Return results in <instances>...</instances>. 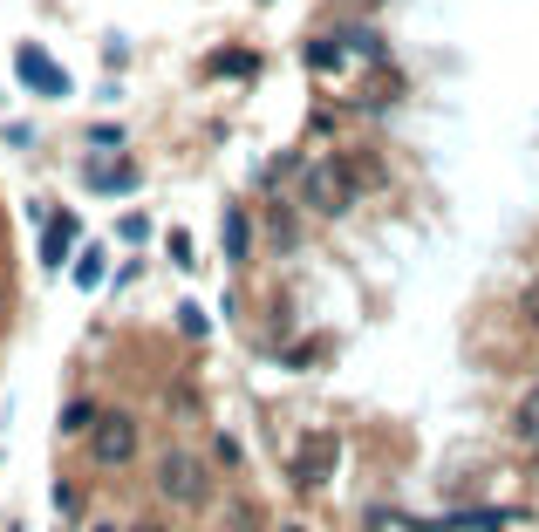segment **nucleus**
Instances as JSON below:
<instances>
[{
  "label": "nucleus",
  "mask_w": 539,
  "mask_h": 532,
  "mask_svg": "<svg viewBox=\"0 0 539 532\" xmlns=\"http://www.w3.org/2000/svg\"><path fill=\"white\" fill-rule=\"evenodd\" d=\"M519 314H526V328H539V280L526 287V294H519Z\"/></svg>",
  "instance_id": "10"
},
{
  "label": "nucleus",
  "mask_w": 539,
  "mask_h": 532,
  "mask_svg": "<svg viewBox=\"0 0 539 532\" xmlns=\"http://www.w3.org/2000/svg\"><path fill=\"white\" fill-rule=\"evenodd\" d=\"M14 69H21V76H28V89H41V96H69V76H62L41 48H21V55H14Z\"/></svg>",
  "instance_id": "4"
},
{
  "label": "nucleus",
  "mask_w": 539,
  "mask_h": 532,
  "mask_svg": "<svg viewBox=\"0 0 539 532\" xmlns=\"http://www.w3.org/2000/svg\"><path fill=\"white\" fill-rule=\"evenodd\" d=\"M355 178H369V164H355V157L314 164V171H308V205H314V212H342L348 198H355Z\"/></svg>",
  "instance_id": "2"
},
{
  "label": "nucleus",
  "mask_w": 539,
  "mask_h": 532,
  "mask_svg": "<svg viewBox=\"0 0 539 532\" xmlns=\"http://www.w3.org/2000/svg\"><path fill=\"white\" fill-rule=\"evenodd\" d=\"M328 451H335V444H328V437H308V464H301V485H321V471H328Z\"/></svg>",
  "instance_id": "6"
},
{
  "label": "nucleus",
  "mask_w": 539,
  "mask_h": 532,
  "mask_svg": "<svg viewBox=\"0 0 539 532\" xmlns=\"http://www.w3.org/2000/svg\"><path fill=\"white\" fill-rule=\"evenodd\" d=\"M519 430H526V437H533V430H539V389H533V396H526V410H519Z\"/></svg>",
  "instance_id": "11"
},
{
  "label": "nucleus",
  "mask_w": 539,
  "mask_h": 532,
  "mask_svg": "<svg viewBox=\"0 0 539 532\" xmlns=\"http://www.w3.org/2000/svg\"><path fill=\"white\" fill-rule=\"evenodd\" d=\"M69 246H76V219H69V212H55V219H48V239H41V260L62 266V260H69Z\"/></svg>",
  "instance_id": "5"
},
{
  "label": "nucleus",
  "mask_w": 539,
  "mask_h": 532,
  "mask_svg": "<svg viewBox=\"0 0 539 532\" xmlns=\"http://www.w3.org/2000/svg\"><path fill=\"white\" fill-rule=\"evenodd\" d=\"M76 280H82V287H96V280H103V253H82V260H76Z\"/></svg>",
  "instance_id": "9"
},
{
  "label": "nucleus",
  "mask_w": 539,
  "mask_h": 532,
  "mask_svg": "<svg viewBox=\"0 0 539 532\" xmlns=\"http://www.w3.org/2000/svg\"><path fill=\"white\" fill-rule=\"evenodd\" d=\"M96 417H103L96 403H69V410H62V430H96Z\"/></svg>",
  "instance_id": "7"
},
{
  "label": "nucleus",
  "mask_w": 539,
  "mask_h": 532,
  "mask_svg": "<svg viewBox=\"0 0 539 532\" xmlns=\"http://www.w3.org/2000/svg\"><path fill=\"white\" fill-rule=\"evenodd\" d=\"M280 532H301V526H280Z\"/></svg>",
  "instance_id": "13"
},
{
  "label": "nucleus",
  "mask_w": 539,
  "mask_h": 532,
  "mask_svg": "<svg viewBox=\"0 0 539 532\" xmlns=\"http://www.w3.org/2000/svg\"><path fill=\"white\" fill-rule=\"evenodd\" d=\"M157 492L171 498V505H185V512L205 505V498H212L205 457H198V451H164V457H157Z\"/></svg>",
  "instance_id": "1"
},
{
  "label": "nucleus",
  "mask_w": 539,
  "mask_h": 532,
  "mask_svg": "<svg viewBox=\"0 0 539 532\" xmlns=\"http://www.w3.org/2000/svg\"><path fill=\"white\" fill-rule=\"evenodd\" d=\"M0 314H7V273H0Z\"/></svg>",
  "instance_id": "12"
},
{
  "label": "nucleus",
  "mask_w": 539,
  "mask_h": 532,
  "mask_svg": "<svg viewBox=\"0 0 539 532\" xmlns=\"http://www.w3.org/2000/svg\"><path fill=\"white\" fill-rule=\"evenodd\" d=\"M226 253L232 260L246 253V212H226Z\"/></svg>",
  "instance_id": "8"
},
{
  "label": "nucleus",
  "mask_w": 539,
  "mask_h": 532,
  "mask_svg": "<svg viewBox=\"0 0 539 532\" xmlns=\"http://www.w3.org/2000/svg\"><path fill=\"white\" fill-rule=\"evenodd\" d=\"M89 451H96V464H130L137 457V423L123 410H103L96 430H89Z\"/></svg>",
  "instance_id": "3"
}]
</instances>
